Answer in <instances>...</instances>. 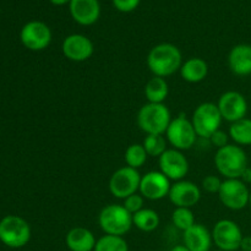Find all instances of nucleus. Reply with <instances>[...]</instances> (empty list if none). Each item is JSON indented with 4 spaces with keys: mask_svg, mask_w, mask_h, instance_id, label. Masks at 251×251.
I'll return each instance as SVG.
<instances>
[{
    "mask_svg": "<svg viewBox=\"0 0 251 251\" xmlns=\"http://www.w3.org/2000/svg\"><path fill=\"white\" fill-rule=\"evenodd\" d=\"M100 227L105 234L124 237L134 225L132 215L123 205L110 203L102 208L98 216Z\"/></svg>",
    "mask_w": 251,
    "mask_h": 251,
    "instance_id": "obj_4",
    "label": "nucleus"
},
{
    "mask_svg": "<svg viewBox=\"0 0 251 251\" xmlns=\"http://www.w3.org/2000/svg\"><path fill=\"white\" fill-rule=\"evenodd\" d=\"M198 137L193 123L184 114L178 115L176 119H172L166 131L167 141L172 145L173 149L179 151L190 150L196 144Z\"/></svg>",
    "mask_w": 251,
    "mask_h": 251,
    "instance_id": "obj_7",
    "label": "nucleus"
},
{
    "mask_svg": "<svg viewBox=\"0 0 251 251\" xmlns=\"http://www.w3.org/2000/svg\"><path fill=\"white\" fill-rule=\"evenodd\" d=\"M147 153L142 144H132L126 149L124 154L125 163L127 167H131L134 169H139L146 163Z\"/></svg>",
    "mask_w": 251,
    "mask_h": 251,
    "instance_id": "obj_26",
    "label": "nucleus"
},
{
    "mask_svg": "<svg viewBox=\"0 0 251 251\" xmlns=\"http://www.w3.org/2000/svg\"><path fill=\"white\" fill-rule=\"evenodd\" d=\"M217 107L223 120L229 123H235L247 118V98L238 91H227L223 93L218 100Z\"/></svg>",
    "mask_w": 251,
    "mask_h": 251,
    "instance_id": "obj_12",
    "label": "nucleus"
},
{
    "mask_svg": "<svg viewBox=\"0 0 251 251\" xmlns=\"http://www.w3.org/2000/svg\"><path fill=\"white\" fill-rule=\"evenodd\" d=\"M171 180L161 171H151L141 176L139 193L146 200L158 201L168 196Z\"/></svg>",
    "mask_w": 251,
    "mask_h": 251,
    "instance_id": "obj_14",
    "label": "nucleus"
},
{
    "mask_svg": "<svg viewBox=\"0 0 251 251\" xmlns=\"http://www.w3.org/2000/svg\"><path fill=\"white\" fill-rule=\"evenodd\" d=\"M140 4V0H113L115 9L122 12L134 11Z\"/></svg>",
    "mask_w": 251,
    "mask_h": 251,
    "instance_id": "obj_32",
    "label": "nucleus"
},
{
    "mask_svg": "<svg viewBox=\"0 0 251 251\" xmlns=\"http://www.w3.org/2000/svg\"><path fill=\"white\" fill-rule=\"evenodd\" d=\"M228 140H229V134H227V132L222 131V130L220 129V130H217V131H216L215 134L210 137V139H208V141H210L213 146L217 147V150H218V149H222V147L227 146Z\"/></svg>",
    "mask_w": 251,
    "mask_h": 251,
    "instance_id": "obj_31",
    "label": "nucleus"
},
{
    "mask_svg": "<svg viewBox=\"0 0 251 251\" xmlns=\"http://www.w3.org/2000/svg\"><path fill=\"white\" fill-rule=\"evenodd\" d=\"M222 115L218 110L217 104L212 102L201 103L194 110L191 123L196 134L201 139H210L217 130L221 129Z\"/></svg>",
    "mask_w": 251,
    "mask_h": 251,
    "instance_id": "obj_6",
    "label": "nucleus"
},
{
    "mask_svg": "<svg viewBox=\"0 0 251 251\" xmlns=\"http://www.w3.org/2000/svg\"><path fill=\"white\" fill-rule=\"evenodd\" d=\"M70 14L77 24L91 26L100 19V2L98 0H71Z\"/></svg>",
    "mask_w": 251,
    "mask_h": 251,
    "instance_id": "obj_17",
    "label": "nucleus"
},
{
    "mask_svg": "<svg viewBox=\"0 0 251 251\" xmlns=\"http://www.w3.org/2000/svg\"><path fill=\"white\" fill-rule=\"evenodd\" d=\"M212 240L216 247L223 251H237L240 249L243 233L239 226L232 220H221L212 229Z\"/></svg>",
    "mask_w": 251,
    "mask_h": 251,
    "instance_id": "obj_10",
    "label": "nucleus"
},
{
    "mask_svg": "<svg viewBox=\"0 0 251 251\" xmlns=\"http://www.w3.org/2000/svg\"><path fill=\"white\" fill-rule=\"evenodd\" d=\"M29 239L31 227L24 218L10 215L0 221V240L6 247L19 249L28 244Z\"/></svg>",
    "mask_w": 251,
    "mask_h": 251,
    "instance_id": "obj_5",
    "label": "nucleus"
},
{
    "mask_svg": "<svg viewBox=\"0 0 251 251\" xmlns=\"http://www.w3.org/2000/svg\"><path fill=\"white\" fill-rule=\"evenodd\" d=\"M93 251H129V245L124 237L104 234L97 239Z\"/></svg>",
    "mask_w": 251,
    "mask_h": 251,
    "instance_id": "obj_25",
    "label": "nucleus"
},
{
    "mask_svg": "<svg viewBox=\"0 0 251 251\" xmlns=\"http://www.w3.org/2000/svg\"><path fill=\"white\" fill-rule=\"evenodd\" d=\"M184 245L190 251H210L212 247V233L202 225L195 223L183 234Z\"/></svg>",
    "mask_w": 251,
    "mask_h": 251,
    "instance_id": "obj_18",
    "label": "nucleus"
},
{
    "mask_svg": "<svg viewBox=\"0 0 251 251\" xmlns=\"http://www.w3.org/2000/svg\"><path fill=\"white\" fill-rule=\"evenodd\" d=\"M172 223L176 226L178 229L185 232L190 227L195 225V217L191 211V208L186 207H176L172 213Z\"/></svg>",
    "mask_w": 251,
    "mask_h": 251,
    "instance_id": "obj_28",
    "label": "nucleus"
},
{
    "mask_svg": "<svg viewBox=\"0 0 251 251\" xmlns=\"http://www.w3.org/2000/svg\"><path fill=\"white\" fill-rule=\"evenodd\" d=\"M240 250L251 251V235H244L240 243Z\"/></svg>",
    "mask_w": 251,
    "mask_h": 251,
    "instance_id": "obj_33",
    "label": "nucleus"
},
{
    "mask_svg": "<svg viewBox=\"0 0 251 251\" xmlns=\"http://www.w3.org/2000/svg\"><path fill=\"white\" fill-rule=\"evenodd\" d=\"M96 243L95 234L83 227L73 228L65 237V244L70 251H93Z\"/></svg>",
    "mask_w": 251,
    "mask_h": 251,
    "instance_id": "obj_20",
    "label": "nucleus"
},
{
    "mask_svg": "<svg viewBox=\"0 0 251 251\" xmlns=\"http://www.w3.org/2000/svg\"><path fill=\"white\" fill-rule=\"evenodd\" d=\"M218 198L225 207L240 211L249 205L250 191L240 179H225L218 191Z\"/></svg>",
    "mask_w": 251,
    "mask_h": 251,
    "instance_id": "obj_9",
    "label": "nucleus"
},
{
    "mask_svg": "<svg viewBox=\"0 0 251 251\" xmlns=\"http://www.w3.org/2000/svg\"><path fill=\"white\" fill-rule=\"evenodd\" d=\"M167 139L163 135H146L145 137L144 145L146 150L147 156L150 157H161L164 152L167 151Z\"/></svg>",
    "mask_w": 251,
    "mask_h": 251,
    "instance_id": "obj_27",
    "label": "nucleus"
},
{
    "mask_svg": "<svg viewBox=\"0 0 251 251\" xmlns=\"http://www.w3.org/2000/svg\"><path fill=\"white\" fill-rule=\"evenodd\" d=\"M215 251H223V250H220V249H218V250H215Z\"/></svg>",
    "mask_w": 251,
    "mask_h": 251,
    "instance_id": "obj_38",
    "label": "nucleus"
},
{
    "mask_svg": "<svg viewBox=\"0 0 251 251\" xmlns=\"http://www.w3.org/2000/svg\"><path fill=\"white\" fill-rule=\"evenodd\" d=\"M20 38L29 50H44L51 42V31L44 22L31 21L22 27Z\"/></svg>",
    "mask_w": 251,
    "mask_h": 251,
    "instance_id": "obj_11",
    "label": "nucleus"
},
{
    "mask_svg": "<svg viewBox=\"0 0 251 251\" xmlns=\"http://www.w3.org/2000/svg\"><path fill=\"white\" fill-rule=\"evenodd\" d=\"M229 137L238 146H250L251 145V119L244 118L232 123L229 127Z\"/></svg>",
    "mask_w": 251,
    "mask_h": 251,
    "instance_id": "obj_24",
    "label": "nucleus"
},
{
    "mask_svg": "<svg viewBox=\"0 0 251 251\" xmlns=\"http://www.w3.org/2000/svg\"><path fill=\"white\" fill-rule=\"evenodd\" d=\"M169 93L168 82L166 78L153 76L145 86V96L149 103H163Z\"/></svg>",
    "mask_w": 251,
    "mask_h": 251,
    "instance_id": "obj_22",
    "label": "nucleus"
},
{
    "mask_svg": "<svg viewBox=\"0 0 251 251\" xmlns=\"http://www.w3.org/2000/svg\"><path fill=\"white\" fill-rule=\"evenodd\" d=\"M249 205H250V207H251V191H250V198H249Z\"/></svg>",
    "mask_w": 251,
    "mask_h": 251,
    "instance_id": "obj_37",
    "label": "nucleus"
},
{
    "mask_svg": "<svg viewBox=\"0 0 251 251\" xmlns=\"http://www.w3.org/2000/svg\"><path fill=\"white\" fill-rule=\"evenodd\" d=\"M168 198L176 207L191 208L200 201L201 189L193 181L183 179L172 184Z\"/></svg>",
    "mask_w": 251,
    "mask_h": 251,
    "instance_id": "obj_16",
    "label": "nucleus"
},
{
    "mask_svg": "<svg viewBox=\"0 0 251 251\" xmlns=\"http://www.w3.org/2000/svg\"><path fill=\"white\" fill-rule=\"evenodd\" d=\"M171 251H190V250H189L185 245L181 244V245H176V247H173L171 249Z\"/></svg>",
    "mask_w": 251,
    "mask_h": 251,
    "instance_id": "obj_35",
    "label": "nucleus"
},
{
    "mask_svg": "<svg viewBox=\"0 0 251 251\" xmlns=\"http://www.w3.org/2000/svg\"><path fill=\"white\" fill-rule=\"evenodd\" d=\"M144 205L145 198L140 193L127 196L126 199H124V202H123V206H124L131 215H135V213H137L139 211H141L142 208H144Z\"/></svg>",
    "mask_w": 251,
    "mask_h": 251,
    "instance_id": "obj_29",
    "label": "nucleus"
},
{
    "mask_svg": "<svg viewBox=\"0 0 251 251\" xmlns=\"http://www.w3.org/2000/svg\"><path fill=\"white\" fill-rule=\"evenodd\" d=\"M61 51L68 60L82 63L93 55L95 47L92 41L83 34H70L61 44Z\"/></svg>",
    "mask_w": 251,
    "mask_h": 251,
    "instance_id": "obj_15",
    "label": "nucleus"
},
{
    "mask_svg": "<svg viewBox=\"0 0 251 251\" xmlns=\"http://www.w3.org/2000/svg\"><path fill=\"white\" fill-rule=\"evenodd\" d=\"M159 171L169 180H183L189 172L188 158L184 156L183 151L176 149H168L158 158Z\"/></svg>",
    "mask_w": 251,
    "mask_h": 251,
    "instance_id": "obj_13",
    "label": "nucleus"
},
{
    "mask_svg": "<svg viewBox=\"0 0 251 251\" xmlns=\"http://www.w3.org/2000/svg\"><path fill=\"white\" fill-rule=\"evenodd\" d=\"M49 1L54 5H65L68 2H70L71 0H49Z\"/></svg>",
    "mask_w": 251,
    "mask_h": 251,
    "instance_id": "obj_36",
    "label": "nucleus"
},
{
    "mask_svg": "<svg viewBox=\"0 0 251 251\" xmlns=\"http://www.w3.org/2000/svg\"><path fill=\"white\" fill-rule=\"evenodd\" d=\"M140 183H141V174L139 173V171L125 166L117 169L112 174L108 188L114 198L124 200L127 196L139 193Z\"/></svg>",
    "mask_w": 251,
    "mask_h": 251,
    "instance_id": "obj_8",
    "label": "nucleus"
},
{
    "mask_svg": "<svg viewBox=\"0 0 251 251\" xmlns=\"http://www.w3.org/2000/svg\"><path fill=\"white\" fill-rule=\"evenodd\" d=\"M136 120L146 135H164L172 122V114L164 103H146L140 108Z\"/></svg>",
    "mask_w": 251,
    "mask_h": 251,
    "instance_id": "obj_2",
    "label": "nucleus"
},
{
    "mask_svg": "<svg viewBox=\"0 0 251 251\" xmlns=\"http://www.w3.org/2000/svg\"><path fill=\"white\" fill-rule=\"evenodd\" d=\"M222 181L217 176H207L202 179V183H201V186H202L203 190L208 194H218L220 191L221 185H222Z\"/></svg>",
    "mask_w": 251,
    "mask_h": 251,
    "instance_id": "obj_30",
    "label": "nucleus"
},
{
    "mask_svg": "<svg viewBox=\"0 0 251 251\" xmlns=\"http://www.w3.org/2000/svg\"><path fill=\"white\" fill-rule=\"evenodd\" d=\"M181 78L189 83H199L207 77L208 65L202 58H189L183 61L180 70Z\"/></svg>",
    "mask_w": 251,
    "mask_h": 251,
    "instance_id": "obj_21",
    "label": "nucleus"
},
{
    "mask_svg": "<svg viewBox=\"0 0 251 251\" xmlns=\"http://www.w3.org/2000/svg\"><path fill=\"white\" fill-rule=\"evenodd\" d=\"M183 55L180 49L172 43L154 46L147 55V66L154 76L168 77L180 70Z\"/></svg>",
    "mask_w": 251,
    "mask_h": 251,
    "instance_id": "obj_1",
    "label": "nucleus"
},
{
    "mask_svg": "<svg viewBox=\"0 0 251 251\" xmlns=\"http://www.w3.org/2000/svg\"><path fill=\"white\" fill-rule=\"evenodd\" d=\"M161 218L158 213L152 208H142L137 213L132 215V225L139 230L145 233L153 232L158 228Z\"/></svg>",
    "mask_w": 251,
    "mask_h": 251,
    "instance_id": "obj_23",
    "label": "nucleus"
},
{
    "mask_svg": "<svg viewBox=\"0 0 251 251\" xmlns=\"http://www.w3.org/2000/svg\"><path fill=\"white\" fill-rule=\"evenodd\" d=\"M230 71L237 76H248L251 74V46L238 44L233 47L228 55Z\"/></svg>",
    "mask_w": 251,
    "mask_h": 251,
    "instance_id": "obj_19",
    "label": "nucleus"
},
{
    "mask_svg": "<svg viewBox=\"0 0 251 251\" xmlns=\"http://www.w3.org/2000/svg\"><path fill=\"white\" fill-rule=\"evenodd\" d=\"M239 179L243 181V183L247 184V185L248 184H251V168L250 167H248V168L243 172L242 176H240Z\"/></svg>",
    "mask_w": 251,
    "mask_h": 251,
    "instance_id": "obj_34",
    "label": "nucleus"
},
{
    "mask_svg": "<svg viewBox=\"0 0 251 251\" xmlns=\"http://www.w3.org/2000/svg\"><path fill=\"white\" fill-rule=\"evenodd\" d=\"M215 166L226 179H239L248 168V156L242 146L228 144L218 149L215 154Z\"/></svg>",
    "mask_w": 251,
    "mask_h": 251,
    "instance_id": "obj_3",
    "label": "nucleus"
}]
</instances>
